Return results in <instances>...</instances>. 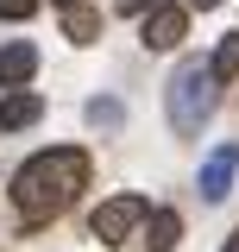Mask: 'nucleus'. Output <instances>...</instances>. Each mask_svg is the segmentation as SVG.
<instances>
[{"instance_id": "5", "label": "nucleus", "mask_w": 239, "mask_h": 252, "mask_svg": "<svg viewBox=\"0 0 239 252\" xmlns=\"http://www.w3.org/2000/svg\"><path fill=\"white\" fill-rule=\"evenodd\" d=\"M233 170H239V145H214L208 164H202V202H227V189H233Z\"/></svg>"}, {"instance_id": "1", "label": "nucleus", "mask_w": 239, "mask_h": 252, "mask_svg": "<svg viewBox=\"0 0 239 252\" xmlns=\"http://www.w3.org/2000/svg\"><path fill=\"white\" fill-rule=\"evenodd\" d=\"M89 183V152L82 145H51L13 170V208L19 220H57Z\"/></svg>"}, {"instance_id": "8", "label": "nucleus", "mask_w": 239, "mask_h": 252, "mask_svg": "<svg viewBox=\"0 0 239 252\" xmlns=\"http://www.w3.org/2000/svg\"><path fill=\"white\" fill-rule=\"evenodd\" d=\"M177 240H182V215H177V208H151V220H145V252H177Z\"/></svg>"}, {"instance_id": "15", "label": "nucleus", "mask_w": 239, "mask_h": 252, "mask_svg": "<svg viewBox=\"0 0 239 252\" xmlns=\"http://www.w3.org/2000/svg\"><path fill=\"white\" fill-rule=\"evenodd\" d=\"M189 6H220V0H189Z\"/></svg>"}, {"instance_id": "14", "label": "nucleus", "mask_w": 239, "mask_h": 252, "mask_svg": "<svg viewBox=\"0 0 239 252\" xmlns=\"http://www.w3.org/2000/svg\"><path fill=\"white\" fill-rule=\"evenodd\" d=\"M227 252H239V227H233V240H227Z\"/></svg>"}, {"instance_id": "13", "label": "nucleus", "mask_w": 239, "mask_h": 252, "mask_svg": "<svg viewBox=\"0 0 239 252\" xmlns=\"http://www.w3.org/2000/svg\"><path fill=\"white\" fill-rule=\"evenodd\" d=\"M120 13H157V6H164V0H114Z\"/></svg>"}, {"instance_id": "9", "label": "nucleus", "mask_w": 239, "mask_h": 252, "mask_svg": "<svg viewBox=\"0 0 239 252\" xmlns=\"http://www.w3.org/2000/svg\"><path fill=\"white\" fill-rule=\"evenodd\" d=\"M63 32H69V44H94L101 38V13L94 6H69L63 13Z\"/></svg>"}, {"instance_id": "4", "label": "nucleus", "mask_w": 239, "mask_h": 252, "mask_svg": "<svg viewBox=\"0 0 239 252\" xmlns=\"http://www.w3.org/2000/svg\"><path fill=\"white\" fill-rule=\"evenodd\" d=\"M182 32H189V13H182V6H157V13H145L139 38H145V51H177Z\"/></svg>"}, {"instance_id": "16", "label": "nucleus", "mask_w": 239, "mask_h": 252, "mask_svg": "<svg viewBox=\"0 0 239 252\" xmlns=\"http://www.w3.org/2000/svg\"><path fill=\"white\" fill-rule=\"evenodd\" d=\"M57 6H82V0H57Z\"/></svg>"}, {"instance_id": "6", "label": "nucleus", "mask_w": 239, "mask_h": 252, "mask_svg": "<svg viewBox=\"0 0 239 252\" xmlns=\"http://www.w3.org/2000/svg\"><path fill=\"white\" fill-rule=\"evenodd\" d=\"M44 120V101L31 89H19V94H0V132H26V126H38Z\"/></svg>"}, {"instance_id": "12", "label": "nucleus", "mask_w": 239, "mask_h": 252, "mask_svg": "<svg viewBox=\"0 0 239 252\" xmlns=\"http://www.w3.org/2000/svg\"><path fill=\"white\" fill-rule=\"evenodd\" d=\"M38 0H0V19H31Z\"/></svg>"}, {"instance_id": "3", "label": "nucleus", "mask_w": 239, "mask_h": 252, "mask_svg": "<svg viewBox=\"0 0 239 252\" xmlns=\"http://www.w3.org/2000/svg\"><path fill=\"white\" fill-rule=\"evenodd\" d=\"M145 220H151L145 195H107V202H101V208L89 215V233L101 240V246H120V240H132Z\"/></svg>"}, {"instance_id": "10", "label": "nucleus", "mask_w": 239, "mask_h": 252, "mask_svg": "<svg viewBox=\"0 0 239 252\" xmlns=\"http://www.w3.org/2000/svg\"><path fill=\"white\" fill-rule=\"evenodd\" d=\"M214 76H220V82H233L239 76V32H227V38H220V51H214Z\"/></svg>"}, {"instance_id": "2", "label": "nucleus", "mask_w": 239, "mask_h": 252, "mask_svg": "<svg viewBox=\"0 0 239 252\" xmlns=\"http://www.w3.org/2000/svg\"><path fill=\"white\" fill-rule=\"evenodd\" d=\"M214 101H220V76H214V63L189 57L170 76V126L177 132H202V120L214 114Z\"/></svg>"}, {"instance_id": "11", "label": "nucleus", "mask_w": 239, "mask_h": 252, "mask_svg": "<svg viewBox=\"0 0 239 252\" xmlns=\"http://www.w3.org/2000/svg\"><path fill=\"white\" fill-rule=\"evenodd\" d=\"M89 120L94 126H120V101H89Z\"/></svg>"}, {"instance_id": "7", "label": "nucleus", "mask_w": 239, "mask_h": 252, "mask_svg": "<svg viewBox=\"0 0 239 252\" xmlns=\"http://www.w3.org/2000/svg\"><path fill=\"white\" fill-rule=\"evenodd\" d=\"M31 69H38V51H31L26 38H19V44H6V51H0V89H26L31 82Z\"/></svg>"}]
</instances>
